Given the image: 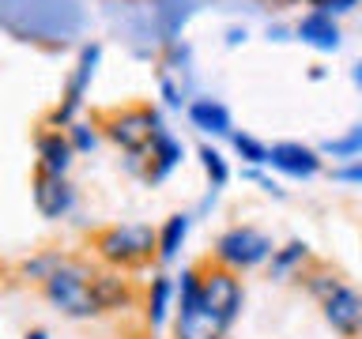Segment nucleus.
Wrapping results in <instances>:
<instances>
[{"label": "nucleus", "mask_w": 362, "mask_h": 339, "mask_svg": "<svg viewBox=\"0 0 362 339\" xmlns=\"http://www.w3.org/2000/svg\"><path fill=\"white\" fill-rule=\"evenodd\" d=\"M305 260H310V245L294 237V242H287L283 249H276V253H272V260H268L272 279H291L294 271H302Z\"/></svg>", "instance_id": "nucleus-18"}, {"label": "nucleus", "mask_w": 362, "mask_h": 339, "mask_svg": "<svg viewBox=\"0 0 362 339\" xmlns=\"http://www.w3.org/2000/svg\"><path fill=\"white\" fill-rule=\"evenodd\" d=\"M102 129H106V136L121 147V151H129L136 158V155L151 151V140H155V132L163 129V121H158V113L151 106H129V109L110 113V117L102 121Z\"/></svg>", "instance_id": "nucleus-5"}, {"label": "nucleus", "mask_w": 362, "mask_h": 339, "mask_svg": "<svg viewBox=\"0 0 362 339\" xmlns=\"http://www.w3.org/2000/svg\"><path fill=\"white\" fill-rule=\"evenodd\" d=\"M95 298L102 305V313H110V309H124V305L132 302V290H129V282L110 268V271H95Z\"/></svg>", "instance_id": "nucleus-15"}, {"label": "nucleus", "mask_w": 362, "mask_h": 339, "mask_svg": "<svg viewBox=\"0 0 362 339\" xmlns=\"http://www.w3.org/2000/svg\"><path fill=\"white\" fill-rule=\"evenodd\" d=\"M287 34H291L287 27H268V38L272 42H287Z\"/></svg>", "instance_id": "nucleus-29"}, {"label": "nucleus", "mask_w": 362, "mask_h": 339, "mask_svg": "<svg viewBox=\"0 0 362 339\" xmlns=\"http://www.w3.org/2000/svg\"><path fill=\"white\" fill-rule=\"evenodd\" d=\"M64 256H57V253H45V256H34V260H27V264H23V275L27 279H38V282H45L53 275V268L61 264Z\"/></svg>", "instance_id": "nucleus-23"}, {"label": "nucleus", "mask_w": 362, "mask_h": 339, "mask_svg": "<svg viewBox=\"0 0 362 339\" xmlns=\"http://www.w3.org/2000/svg\"><path fill=\"white\" fill-rule=\"evenodd\" d=\"M276 253L272 237L257 226H230V230L219 234V242L211 249V260L219 268H230V271H249L257 264H264Z\"/></svg>", "instance_id": "nucleus-4"}, {"label": "nucleus", "mask_w": 362, "mask_h": 339, "mask_svg": "<svg viewBox=\"0 0 362 339\" xmlns=\"http://www.w3.org/2000/svg\"><path fill=\"white\" fill-rule=\"evenodd\" d=\"M68 140H72L76 151H95V129H90V124L72 121L68 124Z\"/></svg>", "instance_id": "nucleus-24"}, {"label": "nucleus", "mask_w": 362, "mask_h": 339, "mask_svg": "<svg viewBox=\"0 0 362 339\" xmlns=\"http://www.w3.org/2000/svg\"><path fill=\"white\" fill-rule=\"evenodd\" d=\"M158 90H163V98H166V106H174V109H181L185 106V90H181L170 76H163V83H158Z\"/></svg>", "instance_id": "nucleus-26"}, {"label": "nucleus", "mask_w": 362, "mask_h": 339, "mask_svg": "<svg viewBox=\"0 0 362 339\" xmlns=\"http://www.w3.org/2000/svg\"><path fill=\"white\" fill-rule=\"evenodd\" d=\"M351 79H355V87H362V61H358L355 68H351Z\"/></svg>", "instance_id": "nucleus-31"}, {"label": "nucleus", "mask_w": 362, "mask_h": 339, "mask_svg": "<svg viewBox=\"0 0 362 339\" xmlns=\"http://www.w3.org/2000/svg\"><path fill=\"white\" fill-rule=\"evenodd\" d=\"M321 155H332V158H358V155H362V124H351L344 136H332V140H325Z\"/></svg>", "instance_id": "nucleus-19"}, {"label": "nucleus", "mask_w": 362, "mask_h": 339, "mask_svg": "<svg viewBox=\"0 0 362 339\" xmlns=\"http://www.w3.org/2000/svg\"><path fill=\"white\" fill-rule=\"evenodd\" d=\"M321 309H325V321L332 324V332H339L344 339L362 335V290L358 287L339 282V287L321 302Z\"/></svg>", "instance_id": "nucleus-7"}, {"label": "nucleus", "mask_w": 362, "mask_h": 339, "mask_svg": "<svg viewBox=\"0 0 362 339\" xmlns=\"http://www.w3.org/2000/svg\"><path fill=\"white\" fill-rule=\"evenodd\" d=\"M30 196H34V208H38L42 219H64L76 203V189L68 185L64 177H53V174H42L38 170Z\"/></svg>", "instance_id": "nucleus-9"}, {"label": "nucleus", "mask_w": 362, "mask_h": 339, "mask_svg": "<svg viewBox=\"0 0 362 339\" xmlns=\"http://www.w3.org/2000/svg\"><path fill=\"white\" fill-rule=\"evenodd\" d=\"M200 162H204V174H208V181H211V192H219L226 181H230V166H226V158L215 151L211 143L200 147Z\"/></svg>", "instance_id": "nucleus-20"}, {"label": "nucleus", "mask_w": 362, "mask_h": 339, "mask_svg": "<svg viewBox=\"0 0 362 339\" xmlns=\"http://www.w3.org/2000/svg\"><path fill=\"white\" fill-rule=\"evenodd\" d=\"M332 177H336V181H351V185H362V162L339 166V170H332Z\"/></svg>", "instance_id": "nucleus-28"}, {"label": "nucleus", "mask_w": 362, "mask_h": 339, "mask_svg": "<svg viewBox=\"0 0 362 339\" xmlns=\"http://www.w3.org/2000/svg\"><path fill=\"white\" fill-rule=\"evenodd\" d=\"M200 302L208 305L215 316H223L226 324H234L238 313H242V302H245V290H242L238 271L219 268V264L200 268Z\"/></svg>", "instance_id": "nucleus-6"}, {"label": "nucleus", "mask_w": 362, "mask_h": 339, "mask_svg": "<svg viewBox=\"0 0 362 339\" xmlns=\"http://www.w3.org/2000/svg\"><path fill=\"white\" fill-rule=\"evenodd\" d=\"M181 158H185V147H181V140H174V136L166 132V124H163V129L155 132V140H151V166H147V181L158 185L170 170L181 166Z\"/></svg>", "instance_id": "nucleus-13"}, {"label": "nucleus", "mask_w": 362, "mask_h": 339, "mask_svg": "<svg viewBox=\"0 0 362 339\" xmlns=\"http://www.w3.org/2000/svg\"><path fill=\"white\" fill-rule=\"evenodd\" d=\"M242 42H245V30H238V27H234L230 34H226V45H242Z\"/></svg>", "instance_id": "nucleus-30"}, {"label": "nucleus", "mask_w": 362, "mask_h": 339, "mask_svg": "<svg viewBox=\"0 0 362 339\" xmlns=\"http://www.w3.org/2000/svg\"><path fill=\"white\" fill-rule=\"evenodd\" d=\"M42 287H45V298L72 321H90V316L102 313V305L95 298V268H87L83 260L64 256Z\"/></svg>", "instance_id": "nucleus-1"}, {"label": "nucleus", "mask_w": 362, "mask_h": 339, "mask_svg": "<svg viewBox=\"0 0 362 339\" xmlns=\"http://www.w3.org/2000/svg\"><path fill=\"white\" fill-rule=\"evenodd\" d=\"M189 226H192V215H170V219L163 222V230H158V260L163 264H170V260H177L181 245H185L189 237Z\"/></svg>", "instance_id": "nucleus-17"}, {"label": "nucleus", "mask_w": 362, "mask_h": 339, "mask_svg": "<svg viewBox=\"0 0 362 339\" xmlns=\"http://www.w3.org/2000/svg\"><path fill=\"white\" fill-rule=\"evenodd\" d=\"M310 8L313 11H325V16H347V11H355L358 8V0H310Z\"/></svg>", "instance_id": "nucleus-25"}, {"label": "nucleus", "mask_w": 362, "mask_h": 339, "mask_svg": "<svg viewBox=\"0 0 362 339\" xmlns=\"http://www.w3.org/2000/svg\"><path fill=\"white\" fill-rule=\"evenodd\" d=\"M72 155H76V147L68 136H61V132H42L38 136V170L42 174L64 177L68 166H72Z\"/></svg>", "instance_id": "nucleus-12"}, {"label": "nucleus", "mask_w": 362, "mask_h": 339, "mask_svg": "<svg viewBox=\"0 0 362 339\" xmlns=\"http://www.w3.org/2000/svg\"><path fill=\"white\" fill-rule=\"evenodd\" d=\"M294 38L310 49H321V53H336L339 49V23L325 11H305L294 27Z\"/></svg>", "instance_id": "nucleus-11"}, {"label": "nucleus", "mask_w": 362, "mask_h": 339, "mask_svg": "<svg viewBox=\"0 0 362 339\" xmlns=\"http://www.w3.org/2000/svg\"><path fill=\"white\" fill-rule=\"evenodd\" d=\"M245 177H253V181H260V189H264L268 196H276V200H283V189H279V185H276V181H272V177H264V174H260L257 166H249V170H245Z\"/></svg>", "instance_id": "nucleus-27"}, {"label": "nucleus", "mask_w": 362, "mask_h": 339, "mask_svg": "<svg viewBox=\"0 0 362 339\" xmlns=\"http://www.w3.org/2000/svg\"><path fill=\"white\" fill-rule=\"evenodd\" d=\"M268 166L287 177H313V174H321V151H313L305 143H272Z\"/></svg>", "instance_id": "nucleus-10"}, {"label": "nucleus", "mask_w": 362, "mask_h": 339, "mask_svg": "<svg viewBox=\"0 0 362 339\" xmlns=\"http://www.w3.org/2000/svg\"><path fill=\"white\" fill-rule=\"evenodd\" d=\"M177 298V282L170 275H155L151 287H147V321L151 328H163L170 316V302Z\"/></svg>", "instance_id": "nucleus-16"}, {"label": "nucleus", "mask_w": 362, "mask_h": 339, "mask_svg": "<svg viewBox=\"0 0 362 339\" xmlns=\"http://www.w3.org/2000/svg\"><path fill=\"white\" fill-rule=\"evenodd\" d=\"M95 253L106 268H140L158 256V230L147 222H117L95 234Z\"/></svg>", "instance_id": "nucleus-2"}, {"label": "nucleus", "mask_w": 362, "mask_h": 339, "mask_svg": "<svg viewBox=\"0 0 362 339\" xmlns=\"http://www.w3.org/2000/svg\"><path fill=\"white\" fill-rule=\"evenodd\" d=\"M230 143H234V151L242 155L249 166H264L268 162V147L260 140H253L249 132H230Z\"/></svg>", "instance_id": "nucleus-21"}, {"label": "nucleus", "mask_w": 362, "mask_h": 339, "mask_svg": "<svg viewBox=\"0 0 362 339\" xmlns=\"http://www.w3.org/2000/svg\"><path fill=\"white\" fill-rule=\"evenodd\" d=\"M23 339H49V332H42V328H34V332H27Z\"/></svg>", "instance_id": "nucleus-32"}, {"label": "nucleus", "mask_w": 362, "mask_h": 339, "mask_svg": "<svg viewBox=\"0 0 362 339\" xmlns=\"http://www.w3.org/2000/svg\"><path fill=\"white\" fill-rule=\"evenodd\" d=\"M189 121H192V129H200L208 136H230L234 132L230 109H226L219 98H192L189 102Z\"/></svg>", "instance_id": "nucleus-14"}, {"label": "nucleus", "mask_w": 362, "mask_h": 339, "mask_svg": "<svg viewBox=\"0 0 362 339\" xmlns=\"http://www.w3.org/2000/svg\"><path fill=\"white\" fill-rule=\"evenodd\" d=\"M226 332H230V324L200 302V268H185L177 275L174 339H226Z\"/></svg>", "instance_id": "nucleus-3"}, {"label": "nucleus", "mask_w": 362, "mask_h": 339, "mask_svg": "<svg viewBox=\"0 0 362 339\" xmlns=\"http://www.w3.org/2000/svg\"><path fill=\"white\" fill-rule=\"evenodd\" d=\"M98 56H102V49L98 45H83V53H79V61H76V68H72V79H68V90H64V102L53 109V124H72L76 121V113H79V106H83V95H87V87H90V79H95V64H98Z\"/></svg>", "instance_id": "nucleus-8"}, {"label": "nucleus", "mask_w": 362, "mask_h": 339, "mask_svg": "<svg viewBox=\"0 0 362 339\" xmlns=\"http://www.w3.org/2000/svg\"><path fill=\"white\" fill-rule=\"evenodd\" d=\"M302 279H305V290H310L317 302H325L328 294L339 287V275H336V271H328V268H313V271H305Z\"/></svg>", "instance_id": "nucleus-22"}]
</instances>
